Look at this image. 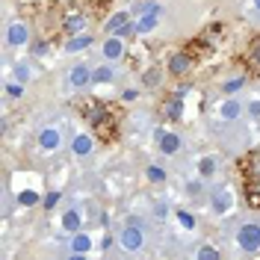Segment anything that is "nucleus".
Listing matches in <instances>:
<instances>
[{
  "label": "nucleus",
  "instance_id": "obj_1",
  "mask_svg": "<svg viewBox=\"0 0 260 260\" xmlns=\"http://www.w3.org/2000/svg\"><path fill=\"white\" fill-rule=\"evenodd\" d=\"M240 183H243V198L251 210H260V148L248 151L240 157Z\"/></svg>",
  "mask_w": 260,
  "mask_h": 260
},
{
  "label": "nucleus",
  "instance_id": "obj_2",
  "mask_svg": "<svg viewBox=\"0 0 260 260\" xmlns=\"http://www.w3.org/2000/svg\"><path fill=\"white\" fill-rule=\"evenodd\" d=\"M124 115H121V110L115 107V104H110L107 107V113H104V118L98 121V124H92V133H95L98 142H107V145H113V142H118V136H121V121Z\"/></svg>",
  "mask_w": 260,
  "mask_h": 260
},
{
  "label": "nucleus",
  "instance_id": "obj_3",
  "mask_svg": "<svg viewBox=\"0 0 260 260\" xmlns=\"http://www.w3.org/2000/svg\"><path fill=\"white\" fill-rule=\"evenodd\" d=\"M86 27H89V9H77V6H71L62 15V21H59V32H62L65 39H74Z\"/></svg>",
  "mask_w": 260,
  "mask_h": 260
},
{
  "label": "nucleus",
  "instance_id": "obj_4",
  "mask_svg": "<svg viewBox=\"0 0 260 260\" xmlns=\"http://www.w3.org/2000/svg\"><path fill=\"white\" fill-rule=\"evenodd\" d=\"M192 65H195V56L186 48H180V50H172V56H169L166 68H169L172 77H186V74L192 71Z\"/></svg>",
  "mask_w": 260,
  "mask_h": 260
},
{
  "label": "nucleus",
  "instance_id": "obj_5",
  "mask_svg": "<svg viewBox=\"0 0 260 260\" xmlns=\"http://www.w3.org/2000/svg\"><path fill=\"white\" fill-rule=\"evenodd\" d=\"M237 243H240L243 251H260V225L257 222H248V225L240 228Z\"/></svg>",
  "mask_w": 260,
  "mask_h": 260
},
{
  "label": "nucleus",
  "instance_id": "obj_6",
  "mask_svg": "<svg viewBox=\"0 0 260 260\" xmlns=\"http://www.w3.org/2000/svg\"><path fill=\"white\" fill-rule=\"evenodd\" d=\"M160 115L166 118V121H180V115H183V95H169L166 101H162L160 107Z\"/></svg>",
  "mask_w": 260,
  "mask_h": 260
},
{
  "label": "nucleus",
  "instance_id": "obj_7",
  "mask_svg": "<svg viewBox=\"0 0 260 260\" xmlns=\"http://www.w3.org/2000/svg\"><path fill=\"white\" fill-rule=\"evenodd\" d=\"M243 62H245V68H248V71L260 74V32H257V36H251V42L245 45Z\"/></svg>",
  "mask_w": 260,
  "mask_h": 260
},
{
  "label": "nucleus",
  "instance_id": "obj_8",
  "mask_svg": "<svg viewBox=\"0 0 260 260\" xmlns=\"http://www.w3.org/2000/svg\"><path fill=\"white\" fill-rule=\"evenodd\" d=\"M130 30H133V24H130L127 12H115V15L107 21V32H110V36H118V39H121V36H127Z\"/></svg>",
  "mask_w": 260,
  "mask_h": 260
},
{
  "label": "nucleus",
  "instance_id": "obj_9",
  "mask_svg": "<svg viewBox=\"0 0 260 260\" xmlns=\"http://www.w3.org/2000/svg\"><path fill=\"white\" fill-rule=\"evenodd\" d=\"M121 245L127 248V251H136V248H142V231L136 225H130L121 231Z\"/></svg>",
  "mask_w": 260,
  "mask_h": 260
},
{
  "label": "nucleus",
  "instance_id": "obj_10",
  "mask_svg": "<svg viewBox=\"0 0 260 260\" xmlns=\"http://www.w3.org/2000/svg\"><path fill=\"white\" fill-rule=\"evenodd\" d=\"M30 42V30L18 21V24H12L9 27V45H15V48H21V45H27Z\"/></svg>",
  "mask_w": 260,
  "mask_h": 260
},
{
  "label": "nucleus",
  "instance_id": "obj_11",
  "mask_svg": "<svg viewBox=\"0 0 260 260\" xmlns=\"http://www.w3.org/2000/svg\"><path fill=\"white\" fill-rule=\"evenodd\" d=\"M157 142H160V151L162 154H178V148H180V139L175 136V133H157Z\"/></svg>",
  "mask_w": 260,
  "mask_h": 260
},
{
  "label": "nucleus",
  "instance_id": "obj_12",
  "mask_svg": "<svg viewBox=\"0 0 260 260\" xmlns=\"http://www.w3.org/2000/svg\"><path fill=\"white\" fill-rule=\"evenodd\" d=\"M15 3H18V9H24L27 15H42L48 9L50 0H15Z\"/></svg>",
  "mask_w": 260,
  "mask_h": 260
},
{
  "label": "nucleus",
  "instance_id": "obj_13",
  "mask_svg": "<svg viewBox=\"0 0 260 260\" xmlns=\"http://www.w3.org/2000/svg\"><path fill=\"white\" fill-rule=\"evenodd\" d=\"M231 204H234V192H231V189H219L216 198H213V210L216 213H228Z\"/></svg>",
  "mask_w": 260,
  "mask_h": 260
},
{
  "label": "nucleus",
  "instance_id": "obj_14",
  "mask_svg": "<svg viewBox=\"0 0 260 260\" xmlns=\"http://www.w3.org/2000/svg\"><path fill=\"white\" fill-rule=\"evenodd\" d=\"M104 53H107V59H118V56L124 53L121 39H118V36H110V39H107V45H104Z\"/></svg>",
  "mask_w": 260,
  "mask_h": 260
},
{
  "label": "nucleus",
  "instance_id": "obj_15",
  "mask_svg": "<svg viewBox=\"0 0 260 260\" xmlns=\"http://www.w3.org/2000/svg\"><path fill=\"white\" fill-rule=\"evenodd\" d=\"M92 45V36L89 32H83V36H74V39H65V50L68 53H74V50H83Z\"/></svg>",
  "mask_w": 260,
  "mask_h": 260
},
{
  "label": "nucleus",
  "instance_id": "obj_16",
  "mask_svg": "<svg viewBox=\"0 0 260 260\" xmlns=\"http://www.w3.org/2000/svg\"><path fill=\"white\" fill-rule=\"evenodd\" d=\"M92 80V71L86 68V65H77L74 71H71V86H77V89H83L86 83Z\"/></svg>",
  "mask_w": 260,
  "mask_h": 260
},
{
  "label": "nucleus",
  "instance_id": "obj_17",
  "mask_svg": "<svg viewBox=\"0 0 260 260\" xmlns=\"http://www.w3.org/2000/svg\"><path fill=\"white\" fill-rule=\"evenodd\" d=\"M62 228H65V231H71V234H77V231H80V213L68 210L62 216Z\"/></svg>",
  "mask_w": 260,
  "mask_h": 260
},
{
  "label": "nucleus",
  "instance_id": "obj_18",
  "mask_svg": "<svg viewBox=\"0 0 260 260\" xmlns=\"http://www.w3.org/2000/svg\"><path fill=\"white\" fill-rule=\"evenodd\" d=\"M39 142H42V148H48V151H50V148H56V145H59V133H56V130H42V136H39Z\"/></svg>",
  "mask_w": 260,
  "mask_h": 260
},
{
  "label": "nucleus",
  "instance_id": "obj_19",
  "mask_svg": "<svg viewBox=\"0 0 260 260\" xmlns=\"http://www.w3.org/2000/svg\"><path fill=\"white\" fill-rule=\"evenodd\" d=\"M89 151H92V139H89V136H77V139H74V154H89Z\"/></svg>",
  "mask_w": 260,
  "mask_h": 260
},
{
  "label": "nucleus",
  "instance_id": "obj_20",
  "mask_svg": "<svg viewBox=\"0 0 260 260\" xmlns=\"http://www.w3.org/2000/svg\"><path fill=\"white\" fill-rule=\"evenodd\" d=\"M89 248H92V240H89L86 234H77V237H74V251H77V254H86Z\"/></svg>",
  "mask_w": 260,
  "mask_h": 260
},
{
  "label": "nucleus",
  "instance_id": "obj_21",
  "mask_svg": "<svg viewBox=\"0 0 260 260\" xmlns=\"http://www.w3.org/2000/svg\"><path fill=\"white\" fill-rule=\"evenodd\" d=\"M198 260H222V254H219V248H213V245H201V248H198Z\"/></svg>",
  "mask_w": 260,
  "mask_h": 260
},
{
  "label": "nucleus",
  "instance_id": "obj_22",
  "mask_svg": "<svg viewBox=\"0 0 260 260\" xmlns=\"http://www.w3.org/2000/svg\"><path fill=\"white\" fill-rule=\"evenodd\" d=\"M154 27H157V15H142L139 18V24H136V30L139 32H151Z\"/></svg>",
  "mask_w": 260,
  "mask_h": 260
},
{
  "label": "nucleus",
  "instance_id": "obj_23",
  "mask_svg": "<svg viewBox=\"0 0 260 260\" xmlns=\"http://www.w3.org/2000/svg\"><path fill=\"white\" fill-rule=\"evenodd\" d=\"M198 172H201V178H210L213 172H216V160L213 157H204V160L198 162Z\"/></svg>",
  "mask_w": 260,
  "mask_h": 260
},
{
  "label": "nucleus",
  "instance_id": "obj_24",
  "mask_svg": "<svg viewBox=\"0 0 260 260\" xmlns=\"http://www.w3.org/2000/svg\"><path fill=\"white\" fill-rule=\"evenodd\" d=\"M18 204H24V207H32V204H39V195L32 192V189H24V192H18Z\"/></svg>",
  "mask_w": 260,
  "mask_h": 260
},
{
  "label": "nucleus",
  "instance_id": "obj_25",
  "mask_svg": "<svg viewBox=\"0 0 260 260\" xmlns=\"http://www.w3.org/2000/svg\"><path fill=\"white\" fill-rule=\"evenodd\" d=\"M160 77H162V74H160V68H148L142 80H145V86H148V89H154V86L160 83Z\"/></svg>",
  "mask_w": 260,
  "mask_h": 260
},
{
  "label": "nucleus",
  "instance_id": "obj_26",
  "mask_svg": "<svg viewBox=\"0 0 260 260\" xmlns=\"http://www.w3.org/2000/svg\"><path fill=\"white\" fill-rule=\"evenodd\" d=\"M222 115H225V118H237V115H240V104H237V101H225V104H222Z\"/></svg>",
  "mask_w": 260,
  "mask_h": 260
},
{
  "label": "nucleus",
  "instance_id": "obj_27",
  "mask_svg": "<svg viewBox=\"0 0 260 260\" xmlns=\"http://www.w3.org/2000/svg\"><path fill=\"white\" fill-rule=\"evenodd\" d=\"M178 222L186 228V231H192V228H195V216H192V213H186V210H178Z\"/></svg>",
  "mask_w": 260,
  "mask_h": 260
},
{
  "label": "nucleus",
  "instance_id": "obj_28",
  "mask_svg": "<svg viewBox=\"0 0 260 260\" xmlns=\"http://www.w3.org/2000/svg\"><path fill=\"white\" fill-rule=\"evenodd\" d=\"M92 80L95 83H110L113 80V71H110V68H98L95 74H92Z\"/></svg>",
  "mask_w": 260,
  "mask_h": 260
},
{
  "label": "nucleus",
  "instance_id": "obj_29",
  "mask_svg": "<svg viewBox=\"0 0 260 260\" xmlns=\"http://www.w3.org/2000/svg\"><path fill=\"white\" fill-rule=\"evenodd\" d=\"M148 180L160 183V180H166V172H162L160 166H148Z\"/></svg>",
  "mask_w": 260,
  "mask_h": 260
},
{
  "label": "nucleus",
  "instance_id": "obj_30",
  "mask_svg": "<svg viewBox=\"0 0 260 260\" xmlns=\"http://www.w3.org/2000/svg\"><path fill=\"white\" fill-rule=\"evenodd\" d=\"M243 77H237V80H231V83H225V92H237V89H240V86H243Z\"/></svg>",
  "mask_w": 260,
  "mask_h": 260
},
{
  "label": "nucleus",
  "instance_id": "obj_31",
  "mask_svg": "<svg viewBox=\"0 0 260 260\" xmlns=\"http://www.w3.org/2000/svg\"><path fill=\"white\" fill-rule=\"evenodd\" d=\"M6 95L21 98V95H24V86H6Z\"/></svg>",
  "mask_w": 260,
  "mask_h": 260
},
{
  "label": "nucleus",
  "instance_id": "obj_32",
  "mask_svg": "<svg viewBox=\"0 0 260 260\" xmlns=\"http://www.w3.org/2000/svg\"><path fill=\"white\" fill-rule=\"evenodd\" d=\"M48 42H36V45H32V50H36V53H39V56H42V53H48Z\"/></svg>",
  "mask_w": 260,
  "mask_h": 260
},
{
  "label": "nucleus",
  "instance_id": "obj_33",
  "mask_svg": "<svg viewBox=\"0 0 260 260\" xmlns=\"http://www.w3.org/2000/svg\"><path fill=\"white\" fill-rule=\"evenodd\" d=\"M56 201H59V192H50L48 198H45V207H53Z\"/></svg>",
  "mask_w": 260,
  "mask_h": 260
},
{
  "label": "nucleus",
  "instance_id": "obj_34",
  "mask_svg": "<svg viewBox=\"0 0 260 260\" xmlns=\"http://www.w3.org/2000/svg\"><path fill=\"white\" fill-rule=\"evenodd\" d=\"M251 115H260V104H257V101L251 104Z\"/></svg>",
  "mask_w": 260,
  "mask_h": 260
},
{
  "label": "nucleus",
  "instance_id": "obj_35",
  "mask_svg": "<svg viewBox=\"0 0 260 260\" xmlns=\"http://www.w3.org/2000/svg\"><path fill=\"white\" fill-rule=\"evenodd\" d=\"M68 260H86V257H83V254H77V251H74V254H71V257H68Z\"/></svg>",
  "mask_w": 260,
  "mask_h": 260
},
{
  "label": "nucleus",
  "instance_id": "obj_36",
  "mask_svg": "<svg viewBox=\"0 0 260 260\" xmlns=\"http://www.w3.org/2000/svg\"><path fill=\"white\" fill-rule=\"evenodd\" d=\"M254 6H257V9H260V0H254Z\"/></svg>",
  "mask_w": 260,
  "mask_h": 260
}]
</instances>
